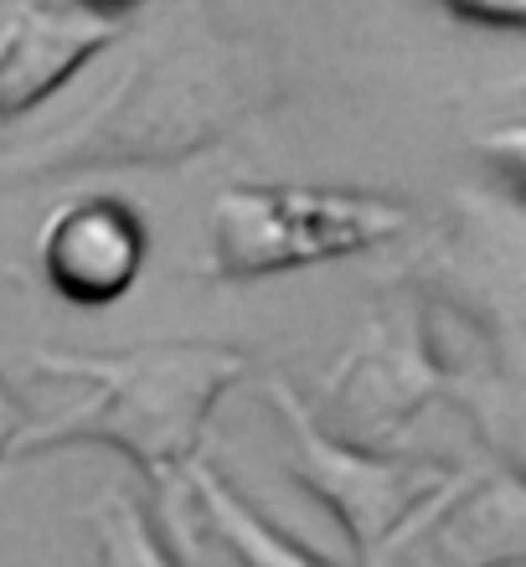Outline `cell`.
Wrapping results in <instances>:
<instances>
[{
    "instance_id": "cell-3",
    "label": "cell",
    "mask_w": 526,
    "mask_h": 567,
    "mask_svg": "<svg viewBox=\"0 0 526 567\" xmlns=\"http://www.w3.org/2000/svg\"><path fill=\"white\" fill-rule=\"evenodd\" d=\"M413 227V202L361 186L233 181L207 212V279L258 284L388 248Z\"/></svg>"
},
{
    "instance_id": "cell-5",
    "label": "cell",
    "mask_w": 526,
    "mask_h": 567,
    "mask_svg": "<svg viewBox=\"0 0 526 567\" xmlns=\"http://www.w3.org/2000/svg\"><path fill=\"white\" fill-rule=\"evenodd\" d=\"M450 372L439 361L419 299H392L361 326L351 351L316 392L310 423L326 439L372 454H403V433L434 398H450Z\"/></svg>"
},
{
    "instance_id": "cell-6",
    "label": "cell",
    "mask_w": 526,
    "mask_h": 567,
    "mask_svg": "<svg viewBox=\"0 0 526 567\" xmlns=\"http://www.w3.org/2000/svg\"><path fill=\"white\" fill-rule=\"evenodd\" d=\"M140 6L114 0H21L0 21V124L58 99L93 58L130 37Z\"/></svg>"
},
{
    "instance_id": "cell-7",
    "label": "cell",
    "mask_w": 526,
    "mask_h": 567,
    "mask_svg": "<svg viewBox=\"0 0 526 567\" xmlns=\"http://www.w3.org/2000/svg\"><path fill=\"white\" fill-rule=\"evenodd\" d=\"M151 264V223L120 192H83L47 212L37 233V269L62 305H120Z\"/></svg>"
},
{
    "instance_id": "cell-12",
    "label": "cell",
    "mask_w": 526,
    "mask_h": 567,
    "mask_svg": "<svg viewBox=\"0 0 526 567\" xmlns=\"http://www.w3.org/2000/svg\"><path fill=\"white\" fill-rule=\"evenodd\" d=\"M444 11H450L454 21H465V27L526 37V0H450Z\"/></svg>"
},
{
    "instance_id": "cell-11",
    "label": "cell",
    "mask_w": 526,
    "mask_h": 567,
    "mask_svg": "<svg viewBox=\"0 0 526 567\" xmlns=\"http://www.w3.org/2000/svg\"><path fill=\"white\" fill-rule=\"evenodd\" d=\"M470 150L491 171V181L506 192V202H516L526 212V120L491 124V130H481L470 140Z\"/></svg>"
},
{
    "instance_id": "cell-14",
    "label": "cell",
    "mask_w": 526,
    "mask_h": 567,
    "mask_svg": "<svg viewBox=\"0 0 526 567\" xmlns=\"http://www.w3.org/2000/svg\"><path fill=\"white\" fill-rule=\"evenodd\" d=\"M512 99H522V104H526V73L512 78Z\"/></svg>"
},
{
    "instance_id": "cell-2",
    "label": "cell",
    "mask_w": 526,
    "mask_h": 567,
    "mask_svg": "<svg viewBox=\"0 0 526 567\" xmlns=\"http://www.w3.org/2000/svg\"><path fill=\"white\" fill-rule=\"evenodd\" d=\"M47 382L89 388V403L31 429L16 460H47L68 449H114L140 475V495L181 557H192L186 480L202 464L212 413L238 388L254 357L217 336H171L124 351H27Z\"/></svg>"
},
{
    "instance_id": "cell-10",
    "label": "cell",
    "mask_w": 526,
    "mask_h": 567,
    "mask_svg": "<svg viewBox=\"0 0 526 567\" xmlns=\"http://www.w3.org/2000/svg\"><path fill=\"white\" fill-rule=\"evenodd\" d=\"M83 526L93 532V567H192L171 537L161 532L145 495L130 485H114L83 511Z\"/></svg>"
},
{
    "instance_id": "cell-1",
    "label": "cell",
    "mask_w": 526,
    "mask_h": 567,
    "mask_svg": "<svg viewBox=\"0 0 526 567\" xmlns=\"http://www.w3.org/2000/svg\"><path fill=\"white\" fill-rule=\"evenodd\" d=\"M285 93L279 52L217 11H171L120 89L73 130L0 155V186L73 181L93 171H171L233 140Z\"/></svg>"
},
{
    "instance_id": "cell-9",
    "label": "cell",
    "mask_w": 526,
    "mask_h": 567,
    "mask_svg": "<svg viewBox=\"0 0 526 567\" xmlns=\"http://www.w3.org/2000/svg\"><path fill=\"white\" fill-rule=\"evenodd\" d=\"M186 501H192L196 522L227 547V557L238 567H341L331 557H320L316 547H305L300 537H289L279 522H269L217 464H196L186 480Z\"/></svg>"
},
{
    "instance_id": "cell-13",
    "label": "cell",
    "mask_w": 526,
    "mask_h": 567,
    "mask_svg": "<svg viewBox=\"0 0 526 567\" xmlns=\"http://www.w3.org/2000/svg\"><path fill=\"white\" fill-rule=\"evenodd\" d=\"M31 429H37V419H31V408L21 403V392L0 377V470L21 454V444L31 439Z\"/></svg>"
},
{
    "instance_id": "cell-4",
    "label": "cell",
    "mask_w": 526,
    "mask_h": 567,
    "mask_svg": "<svg viewBox=\"0 0 526 567\" xmlns=\"http://www.w3.org/2000/svg\"><path fill=\"white\" fill-rule=\"evenodd\" d=\"M264 398L285 444V475L336 522L351 567H382V557L398 553V542L460 480V470L434 454H372L326 439L285 377H269Z\"/></svg>"
},
{
    "instance_id": "cell-8",
    "label": "cell",
    "mask_w": 526,
    "mask_h": 567,
    "mask_svg": "<svg viewBox=\"0 0 526 567\" xmlns=\"http://www.w3.org/2000/svg\"><path fill=\"white\" fill-rule=\"evenodd\" d=\"M403 542L419 567H526V470L501 460L460 475Z\"/></svg>"
}]
</instances>
